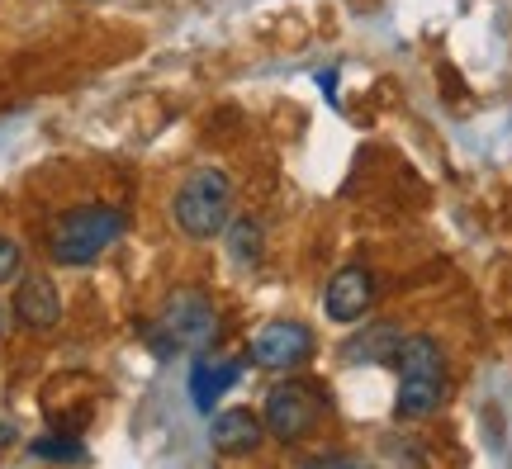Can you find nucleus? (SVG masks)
Instances as JSON below:
<instances>
[{
    "label": "nucleus",
    "instance_id": "f257e3e1",
    "mask_svg": "<svg viewBox=\"0 0 512 469\" xmlns=\"http://www.w3.org/2000/svg\"><path fill=\"white\" fill-rule=\"evenodd\" d=\"M394 370H399V398H394L399 422H427L432 413H441V403H446V351H441L437 337L403 332L399 351H394Z\"/></svg>",
    "mask_w": 512,
    "mask_h": 469
},
{
    "label": "nucleus",
    "instance_id": "f03ea898",
    "mask_svg": "<svg viewBox=\"0 0 512 469\" xmlns=\"http://www.w3.org/2000/svg\"><path fill=\"white\" fill-rule=\"evenodd\" d=\"M233 218V181L223 166H195L185 171V181L171 195V223L181 228L190 242H214L223 237Z\"/></svg>",
    "mask_w": 512,
    "mask_h": 469
},
{
    "label": "nucleus",
    "instance_id": "7ed1b4c3",
    "mask_svg": "<svg viewBox=\"0 0 512 469\" xmlns=\"http://www.w3.org/2000/svg\"><path fill=\"white\" fill-rule=\"evenodd\" d=\"M124 228H128L124 209H114V204H76V209H67L53 223L48 256H53L57 266H72V271L95 266L124 237Z\"/></svg>",
    "mask_w": 512,
    "mask_h": 469
},
{
    "label": "nucleus",
    "instance_id": "20e7f679",
    "mask_svg": "<svg viewBox=\"0 0 512 469\" xmlns=\"http://www.w3.org/2000/svg\"><path fill=\"white\" fill-rule=\"evenodd\" d=\"M214 337H219V308L209 304V294H200L190 285L171 289L162 313H157V323H152V346L162 356H176V351L200 356V351L214 346Z\"/></svg>",
    "mask_w": 512,
    "mask_h": 469
},
{
    "label": "nucleus",
    "instance_id": "39448f33",
    "mask_svg": "<svg viewBox=\"0 0 512 469\" xmlns=\"http://www.w3.org/2000/svg\"><path fill=\"white\" fill-rule=\"evenodd\" d=\"M328 394L309 384V379H280L266 389V408H261V422H266V436L280 441V446H299L318 436L323 417H328Z\"/></svg>",
    "mask_w": 512,
    "mask_h": 469
},
{
    "label": "nucleus",
    "instance_id": "423d86ee",
    "mask_svg": "<svg viewBox=\"0 0 512 469\" xmlns=\"http://www.w3.org/2000/svg\"><path fill=\"white\" fill-rule=\"evenodd\" d=\"M313 327L299 318H275L247 342V361L261 370H299L313 361Z\"/></svg>",
    "mask_w": 512,
    "mask_h": 469
},
{
    "label": "nucleus",
    "instance_id": "0eeeda50",
    "mask_svg": "<svg viewBox=\"0 0 512 469\" xmlns=\"http://www.w3.org/2000/svg\"><path fill=\"white\" fill-rule=\"evenodd\" d=\"M375 294H380L375 271H366V266H342V271L323 285V313H328V323L351 327L375 308Z\"/></svg>",
    "mask_w": 512,
    "mask_h": 469
},
{
    "label": "nucleus",
    "instance_id": "6e6552de",
    "mask_svg": "<svg viewBox=\"0 0 512 469\" xmlns=\"http://www.w3.org/2000/svg\"><path fill=\"white\" fill-rule=\"evenodd\" d=\"M10 313H15V323L24 327V332L48 337V332H57V323H62V294H57V285L48 275H24L15 285Z\"/></svg>",
    "mask_w": 512,
    "mask_h": 469
},
{
    "label": "nucleus",
    "instance_id": "1a4fd4ad",
    "mask_svg": "<svg viewBox=\"0 0 512 469\" xmlns=\"http://www.w3.org/2000/svg\"><path fill=\"white\" fill-rule=\"evenodd\" d=\"M266 441V422L252 408H223L209 422V446L219 455H256Z\"/></svg>",
    "mask_w": 512,
    "mask_h": 469
},
{
    "label": "nucleus",
    "instance_id": "9d476101",
    "mask_svg": "<svg viewBox=\"0 0 512 469\" xmlns=\"http://www.w3.org/2000/svg\"><path fill=\"white\" fill-rule=\"evenodd\" d=\"M403 342V327L399 323H366V327H356L347 342H342V365H394V351H399Z\"/></svg>",
    "mask_w": 512,
    "mask_h": 469
},
{
    "label": "nucleus",
    "instance_id": "9b49d317",
    "mask_svg": "<svg viewBox=\"0 0 512 469\" xmlns=\"http://www.w3.org/2000/svg\"><path fill=\"white\" fill-rule=\"evenodd\" d=\"M238 375H242V365L200 356V361L190 365V398H195V408H214V398L228 394L238 384Z\"/></svg>",
    "mask_w": 512,
    "mask_h": 469
},
{
    "label": "nucleus",
    "instance_id": "f8f14e48",
    "mask_svg": "<svg viewBox=\"0 0 512 469\" xmlns=\"http://www.w3.org/2000/svg\"><path fill=\"white\" fill-rule=\"evenodd\" d=\"M223 242H228V261L238 271H252V266H261V256H266V228L256 218H228Z\"/></svg>",
    "mask_w": 512,
    "mask_h": 469
},
{
    "label": "nucleus",
    "instance_id": "ddd939ff",
    "mask_svg": "<svg viewBox=\"0 0 512 469\" xmlns=\"http://www.w3.org/2000/svg\"><path fill=\"white\" fill-rule=\"evenodd\" d=\"M29 460H53V465H86L91 451L76 441V432H48L29 441Z\"/></svg>",
    "mask_w": 512,
    "mask_h": 469
},
{
    "label": "nucleus",
    "instance_id": "4468645a",
    "mask_svg": "<svg viewBox=\"0 0 512 469\" xmlns=\"http://www.w3.org/2000/svg\"><path fill=\"white\" fill-rule=\"evenodd\" d=\"M19 271H24V247L10 233H0V285L19 280Z\"/></svg>",
    "mask_w": 512,
    "mask_h": 469
},
{
    "label": "nucleus",
    "instance_id": "2eb2a0df",
    "mask_svg": "<svg viewBox=\"0 0 512 469\" xmlns=\"http://www.w3.org/2000/svg\"><path fill=\"white\" fill-rule=\"evenodd\" d=\"M309 465H366V455H347V451H313Z\"/></svg>",
    "mask_w": 512,
    "mask_h": 469
},
{
    "label": "nucleus",
    "instance_id": "dca6fc26",
    "mask_svg": "<svg viewBox=\"0 0 512 469\" xmlns=\"http://www.w3.org/2000/svg\"><path fill=\"white\" fill-rule=\"evenodd\" d=\"M15 441H19V427L10 422V417H0V451H10Z\"/></svg>",
    "mask_w": 512,
    "mask_h": 469
},
{
    "label": "nucleus",
    "instance_id": "f3484780",
    "mask_svg": "<svg viewBox=\"0 0 512 469\" xmlns=\"http://www.w3.org/2000/svg\"><path fill=\"white\" fill-rule=\"evenodd\" d=\"M10 327H15V313H10V308L0 304V337H5V332H10Z\"/></svg>",
    "mask_w": 512,
    "mask_h": 469
}]
</instances>
